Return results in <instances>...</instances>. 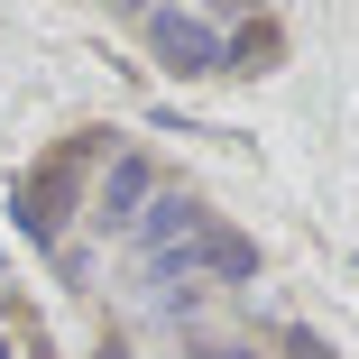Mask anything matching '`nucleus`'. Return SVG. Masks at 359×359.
Listing matches in <instances>:
<instances>
[{
	"label": "nucleus",
	"instance_id": "obj_2",
	"mask_svg": "<svg viewBox=\"0 0 359 359\" xmlns=\"http://www.w3.org/2000/svg\"><path fill=\"white\" fill-rule=\"evenodd\" d=\"M138 194H148V166L129 157V166L111 175V194H102V222H129V203H138Z\"/></svg>",
	"mask_w": 359,
	"mask_h": 359
},
{
	"label": "nucleus",
	"instance_id": "obj_1",
	"mask_svg": "<svg viewBox=\"0 0 359 359\" xmlns=\"http://www.w3.org/2000/svg\"><path fill=\"white\" fill-rule=\"evenodd\" d=\"M148 28L175 55V74H212V65H222V55H212V28H194V19H148Z\"/></svg>",
	"mask_w": 359,
	"mask_h": 359
}]
</instances>
